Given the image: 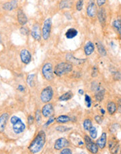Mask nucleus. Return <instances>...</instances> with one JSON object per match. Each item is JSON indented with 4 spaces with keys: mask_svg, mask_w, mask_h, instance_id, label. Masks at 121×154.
<instances>
[{
    "mask_svg": "<svg viewBox=\"0 0 121 154\" xmlns=\"http://www.w3.org/2000/svg\"><path fill=\"white\" fill-rule=\"evenodd\" d=\"M46 142V134L43 130H40L29 146V150L31 153H39L44 148Z\"/></svg>",
    "mask_w": 121,
    "mask_h": 154,
    "instance_id": "f257e3e1",
    "label": "nucleus"
},
{
    "mask_svg": "<svg viewBox=\"0 0 121 154\" xmlns=\"http://www.w3.org/2000/svg\"><path fill=\"white\" fill-rule=\"evenodd\" d=\"M10 123H11L13 130L15 134H22L26 129L25 124L23 123L20 118L16 116H13L10 118Z\"/></svg>",
    "mask_w": 121,
    "mask_h": 154,
    "instance_id": "f03ea898",
    "label": "nucleus"
},
{
    "mask_svg": "<svg viewBox=\"0 0 121 154\" xmlns=\"http://www.w3.org/2000/svg\"><path fill=\"white\" fill-rule=\"evenodd\" d=\"M73 70V65L71 63H61L55 66L54 73L58 76H61L69 73Z\"/></svg>",
    "mask_w": 121,
    "mask_h": 154,
    "instance_id": "7ed1b4c3",
    "label": "nucleus"
},
{
    "mask_svg": "<svg viewBox=\"0 0 121 154\" xmlns=\"http://www.w3.org/2000/svg\"><path fill=\"white\" fill-rule=\"evenodd\" d=\"M52 18H48L44 21L42 28V37L44 40H48L50 37L51 29H52Z\"/></svg>",
    "mask_w": 121,
    "mask_h": 154,
    "instance_id": "20e7f679",
    "label": "nucleus"
},
{
    "mask_svg": "<svg viewBox=\"0 0 121 154\" xmlns=\"http://www.w3.org/2000/svg\"><path fill=\"white\" fill-rule=\"evenodd\" d=\"M53 95H54V91L52 87H46L40 93V100L43 103H48L52 100Z\"/></svg>",
    "mask_w": 121,
    "mask_h": 154,
    "instance_id": "39448f33",
    "label": "nucleus"
},
{
    "mask_svg": "<svg viewBox=\"0 0 121 154\" xmlns=\"http://www.w3.org/2000/svg\"><path fill=\"white\" fill-rule=\"evenodd\" d=\"M42 74L44 78L48 81H52L54 78L53 66L51 63H47L42 66Z\"/></svg>",
    "mask_w": 121,
    "mask_h": 154,
    "instance_id": "423d86ee",
    "label": "nucleus"
},
{
    "mask_svg": "<svg viewBox=\"0 0 121 154\" xmlns=\"http://www.w3.org/2000/svg\"><path fill=\"white\" fill-rule=\"evenodd\" d=\"M84 143L86 144L87 149L92 153H97L98 152V146L96 144H95L93 142L92 138L90 137L89 136L86 135L84 137Z\"/></svg>",
    "mask_w": 121,
    "mask_h": 154,
    "instance_id": "0eeeda50",
    "label": "nucleus"
},
{
    "mask_svg": "<svg viewBox=\"0 0 121 154\" xmlns=\"http://www.w3.org/2000/svg\"><path fill=\"white\" fill-rule=\"evenodd\" d=\"M70 141L75 146H82L84 144L83 139L77 132H73L70 135Z\"/></svg>",
    "mask_w": 121,
    "mask_h": 154,
    "instance_id": "6e6552de",
    "label": "nucleus"
},
{
    "mask_svg": "<svg viewBox=\"0 0 121 154\" xmlns=\"http://www.w3.org/2000/svg\"><path fill=\"white\" fill-rule=\"evenodd\" d=\"M86 13L90 18H95L97 15V6L93 0H90V2H88V6L86 8Z\"/></svg>",
    "mask_w": 121,
    "mask_h": 154,
    "instance_id": "1a4fd4ad",
    "label": "nucleus"
},
{
    "mask_svg": "<svg viewBox=\"0 0 121 154\" xmlns=\"http://www.w3.org/2000/svg\"><path fill=\"white\" fill-rule=\"evenodd\" d=\"M54 109L53 104L48 102V103H47L45 105H44L43 107L42 108L41 113L44 117L50 118L54 114Z\"/></svg>",
    "mask_w": 121,
    "mask_h": 154,
    "instance_id": "9d476101",
    "label": "nucleus"
},
{
    "mask_svg": "<svg viewBox=\"0 0 121 154\" xmlns=\"http://www.w3.org/2000/svg\"><path fill=\"white\" fill-rule=\"evenodd\" d=\"M20 56L21 61L24 64H25V65H28L31 60V54L29 52V51L27 50V49H22L20 51Z\"/></svg>",
    "mask_w": 121,
    "mask_h": 154,
    "instance_id": "9b49d317",
    "label": "nucleus"
},
{
    "mask_svg": "<svg viewBox=\"0 0 121 154\" xmlns=\"http://www.w3.org/2000/svg\"><path fill=\"white\" fill-rule=\"evenodd\" d=\"M70 145L69 141L66 140L65 138H59L56 140V142L54 143V149L56 150H61L68 147Z\"/></svg>",
    "mask_w": 121,
    "mask_h": 154,
    "instance_id": "f8f14e48",
    "label": "nucleus"
},
{
    "mask_svg": "<svg viewBox=\"0 0 121 154\" xmlns=\"http://www.w3.org/2000/svg\"><path fill=\"white\" fill-rule=\"evenodd\" d=\"M31 36L36 41H40L42 37V30L40 29V25L39 24H34L31 29Z\"/></svg>",
    "mask_w": 121,
    "mask_h": 154,
    "instance_id": "ddd939ff",
    "label": "nucleus"
},
{
    "mask_svg": "<svg viewBox=\"0 0 121 154\" xmlns=\"http://www.w3.org/2000/svg\"><path fill=\"white\" fill-rule=\"evenodd\" d=\"M8 119H9V114L8 113H4L0 116V133L5 130Z\"/></svg>",
    "mask_w": 121,
    "mask_h": 154,
    "instance_id": "4468645a",
    "label": "nucleus"
},
{
    "mask_svg": "<svg viewBox=\"0 0 121 154\" xmlns=\"http://www.w3.org/2000/svg\"><path fill=\"white\" fill-rule=\"evenodd\" d=\"M17 16H18V21L19 24L20 25H25L27 23L28 21V18L26 16V14H24V11L22 9H18V13H17Z\"/></svg>",
    "mask_w": 121,
    "mask_h": 154,
    "instance_id": "2eb2a0df",
    "label": "nucleus"
},
{
    "mask_svg": "<svg viewBox=\"0 0 121 154\" xmlns=\"http://www.w3.org/2000/svg\"><path fill=\"white\" fill-rule=\"evenodd\" d=\"M17 6H18V0H12L3 4V8L7 11L14 10L17 8Z\"/></svg>",
    "mask_w": 121,
    "mask_h": 154,
    "instance_id": "dca6fc26",
    "label": "nucleus"
},
{
    "mask_svg": "<svg viewBox=\"0 0 121 154\" xmlns=\"http://www.w3.org/2000/svg\"><path fill=\"white\" fill-rule=\"evenodd\" d=\"M97 18H98L99 22L102 25H105L106 20H107V15H106V11L103 8H99V10L97 13Z\"/></svg>",
    "mask_w": 121,
    "mask_h": 154,
    "instance_id": "f3484780",
    "label": "nucleus"
},
{
    "mask_svg": "<svg viewBox=\"0 0 121 154\" xmlns=\"http://www.w3.org/2000/svg\"><path fill=\"white\" fill-rule=\"evenodd\" d=\"M96 144L98 146V148L100 149H103L104 148H105L106 144H107V134L105 132H103L100 136V137L97 140Z\"/></svg>",
    "mask_w": 121,
    "mask_h": 154,
    "instance_id": "a211bd4d",
    "label": "nucleus"
},
{
    "mask_svg": "<svg viewBox=\"0 0 121 154\" xmlns=\"http://www.w3.org/2000/svg\"><path fill=\"white\" fill-rule=\"evenodd\" d=\"M65 58L68 62H70L71 63H73L75 65H80V64H82L84 63V61L86 60H83V59H78L76 58V57L74 56L72 54H67L66 56H65Z\"/></svg>",
    "mask_w": 121,
    "mask_h": 154,
    "instance_id": "6ab92c4d",
    "label": "nucleus"
},
{
    "mask_svg": "<svg viewBox=\"0 0 121 154\" xmlns=\"http://www.w3.org/2000/svg\"><path fill=\"white\" fill-rule=\"evenodd\" d=\"M95 51V46L91 42H87L84 46V52L86 55H91Z\"/></svg>",
    "mask_w": 121,
    "mask_h": 154,
    "instance_id": "aec40b11",
    "label": "nucleus"
},
{
    "mask_svg": "<svg viewBox=\"0 0 121 154\" xmlns=\"http://www.w3.org/2000/svg\"><path fill=\"white\" fill-rule=\"evenodd\" d=\"M78 35V31L75 28H70L67 30L66 32H65V37L68 39H71V38H75L76 36Z\"/></svg>",
    "mask_w": 121,
    "mask_h": 154,
    "instance_id": "412c9836",
    "label": "nucleus"
},
{
    "mask_svg": "<svg viewBox=\"0 0 121 154\" xmlns=\"http://www.w3.org/2000/svg\"><path fill=\"white\" fill-rule=\"evenodd\" d=\"M73 5V2L72 0H61L59 4V8L61 9H64V8H70L72 7Z\"/></svg>",
    "mask_w": 121,
    "mask_h": 154,
    "instance_id": "4be33fe9",
    "label": "nucleus"
},
{
    "mask_svg": "<svg viewBox=\"0 0 121 154\" xmlns=\"http://www.w3.org/2000/svg\"><path fill=\"white\" fill-rule=\"evenodd\" d=\"M107 108L108 112H109V114L110 115L115 114L116 110H117V106H116V103H114V102H109V103L107 104Z\"/></svg>",
    "mask_w": 121,
    "mask_h": 154,
    "instance_id": "5701e85b",
    "label": "nucleus"
},
{
    "mask_svg": "<svg viewBox=\"0 0 121 154\" xmlns=\"http://www.w3.org/2000/svg\"><path fill=\"white\" fill-rule=\"evenodd\" d=\"M71 121V118L65 115L59 116H58L56 119V121L58 123H65Z\"/></svg>",
    "mask_w": 121,
    "mask_h": 154,
    "instance_id": "b1692460",
    "label": "nucleus"
},
{
    "mask_svg": "<svg viewBox=\"0 0 121 154\" xmlns=\"http://www.w3.org/2000/svg\"><path fill=\"white\" fill-rule=\"evenodd\" d=\"M73 97V93H72V92L69 91V92H67V93H65L64 94H63V95H61V97H59V100H60V101L65 102V101H68V100H71Z\"/></svg>",
    "mask_w": 121,
    "mask_h": 154,
    "instance_id": "393cba45",
    "label": "nucleus"
},
{
    "mask_svg": "<svg viewBox=\"0 0 121 154\" xmlns=\"http://www.w3.org/2000/svg\"><path fill=\"white\" fill-rule=\"evenodd\" d=\"M97 51H98L99 54L101 55V56L105 57L107 55V51L102 44L101 43H97Z\"/></svg>",
    "mask_w": 121,
    "mask_h": 154,
    "instance_id": "a878e982",
    "label": "nucleus"
},
{
    "mask_svg": "<svg viewBox=\"0 0 121 154\" xmlns=\"http://www.w3.org/2000/svg\"><path fill=\"white\" fill-rule=\"evenodd\" d=\"M105 90H101V91H99L95 95V100H97V102H101L104 99V97H105Z\"/></svg>",
    "mask_w": 121,
    "mask_h": 154,
    "instance_id": "bb28decb",
    "label": "nucleus"
},
{
    "mask_svg": "<svg viewBox=\"0 0 121 154\" xmlns=\"http://www.w3.org/2000/svg\"><path fill=\"white\" fill-rule=\"evenodd\" d=\"M83 126H84V128L85 130H86V131H89V130H90L91 127L93 126L92 121L88 119H85L84 121V123H83Z\"/></svg>",
    "mask_w": 121,
    "mask_h": 154,
    "instance_id": "cd10ccee",
    "label": "nucleus"
},
{
    "mask_svg": "<svg viewBox=\"0 0 121 154\" xmlns=\"http://www.w3.org/2000/svg\"><path fill=\"white\" fill-rule=\"evenodd\" d=\"M34 79H35V74H29L27 79V82L31 88L34 86Z\"/></svg>",
    "mask_w": 121,
    "mask_h": 154,
    "instance_id": "c85d7f7f",
    "label": "nucleus"
},
{
    "mask_svg": "<svg viewBox=\"0 0 121 154\" xmlns=\"http://www.w3.org/2000/svg\"><path fill=\"white\" fill-rule=\"evenodd\" d=\"M89 134H90V137L93 139V140L96 139L97 136V128L94 127V126H92L91 129L89 130Z\"/></svg>",
    "mask_w": 121,
    "mask_h": 154,
    "instance_id": "c756f323",
    "label": "nucleus"
},
{
    "mask_svg": "<svg viewBox=\"0 0 121 154\" xmlns=\"http://www.w3.org/2000/svg\"><path fill=\"white\" fill-rule=\"evenodd\" d=\"M113 26L116 29V31L121 35V20H116L113 23Z\"/></svg>",
    "mask_w": 121,
    "mask_h": 154,
    "instance_id": "7c9ffc66",
    "label": "nucleus"
},
{
    "mask_svg": "<svg viewBox=\"0 0 121 154\" xmlns=\"http://www.w3.org/2000/svg\"><path fill=\"white\" fill-rule=\"evenodd\" d=\"M83 6H84V0H78L76 4V9L78 11H81L82 10Z\"/></svg>",
    "mask_w": 121,
    "mask_h": 154,
    "instance_id": "2f4dec72",
    "label": "nucleus"
},
{
    "mask_svg": "<svg viewBox=\"0 0 121 154\" xmlns=\"http://www.w3.org/2000/svg\"><path fill=\"white\" fill-rule=\"evenodd\" d=\"M36 121L38 124H40V122H41V115H40V112L39 109H37L36 112Z\"/></svg>",
    "mask_w": 121,
    "mask_h": 154,
    "instance_id": "473e14b6",
    "label": "nucleus"
},
{
    "mask_svg": "<svg viewBox=\"0 0 121 154\" xmlns=\"http://www.w3.org/2000/svg\"><path fill=\"white\" fill-rule=\"evenodd\" d=\"M71 128H68L67 127H65V126H63V125H59L58 127L56 128V130L57 131H59V132H66L68 130H69Z\"/></svg>",
    "mask_w": 121,
    "mask_h": 154,
    "instance_id": "72a5a7b5",
    "label": "nucleus"
},
{
    "mask_svg": "<svg viewBox=\"0 0 121 154\" xmlns=\"http://www.w3.org/2000/svg\"><path fill=\"white\" fill-rule=\"evenodd\" d=\"M85 101H86L87 107H91V99L90 97V96H88V95H85Z\"/></svg>",
    "mask_w": 121,
    "mask_h": 154,
    "instance_id": "f704fd0d",
    "label": "nucleus"
},
{
    "mask_svg": "<svg viewBox=\"0 0 121 154\" xmlns=\"http://www.w3.org/2000/svg\"><path fill=\"white\" fill-rule=\"evenodd\" d=\"M61 154H72L73 153V152H72V151L71 150V149H68L65 147V148L62 149V151H61Z\"/></svg>",
    "mask_w": 121,
    "mask_h": 154,
    "instance_id": "c9c22d12",
    "label": "nucleus"
},
{
    "mask_svg": "<svg viewBox=\"0 0 121 154\" xmlns=\"http://www.w3.org/2000/svg\"><path fill=\"white\" fill-rule=\"evenodd\" d=\"M54 121H55V118L54 116H50V119H49V120L48 121V122H47V123H45V126L50 125V124H52Z\"/></svg>",
    "mask_w": 121,
    "mask_h": 154,
    "instance_id": "e433bc0d",
    "label": "nucleus"
},
{
    "mask_svg": "<svg viewBox=\"0 0 121 154\" xmlns=\"http://www.w3.org/2000/svg\"><path fill=\"white\" fill-rule=\"evenodd\" d=\"M95 121H96L97 123L99 124V125L102 123V121H103L102 118L101 116H95Z\"/></svg>",
    "mask_w": 121,
    "mask_h": 154,
    "instance_id": "4c0bfd02",
    "label": "nucleus"
},
{
    "mask_svg": "<svg viewBox=\"0 0 121 154\" xmlns=\"http://www.w3.org/2000/svg\"><path fill=\"white\" fill-rule=\"evenodd\" d=\"M97 74H98V70H97V67H93L92 74H91V75H92L93 77H96L97 76Z\"/></svg>",
    "mask_w": 121,
    "mask_h": 154,
    "instance_id": "58836bf2",
    "label": "nucleus"
},
{
    "mask_svg": "<svg viewBox=\"0 0 121 154\" xmlns=\"http://www.w3.org/2000/svg\"><path fill=\"white\" fill-rule=\"evenodd\" d=\"M20 32L22 33V35H28L29 31H28V29H27V27H21V28H20Z\"/></svg>",
    "mask_w": 121,
    "mask_h": 154,
    "instance_id": "ea45409f",
    "label": "nucleus"
},
{
    "mask_svg": "<svg viewBox=\"0 0 121 154\" xmlns=\"http://www.w3.org/2000/svg\"><path fill=\"white\" fill-rule=\"evenodd\" d=\"M106 0H96L97 5L98 6H102L105 4Z\"/></svg>",
    "mask_w": 121,
    "mask_h": 154,
    "instance_id": "a19ab883",
    "label": "nucleus"
},
{
    "mask_svg": "<svg viewBox=\"0 0 121 154\" xmlns=\"http://www.w3.org/2000/svg\"><path fill=\"white\" fill-rule=\"evenodd\" d=\"M99 85L97 84L96 82L92 83V91H95V90H99Z\"/></svg>",
    "mask_w": 121,
    "mask_h": 154,
    "instance_id": "79ce46f5",
    "label": "nucleus"
},
{
    "mask_svg": "<svg viewBox=\"0 0 121 154\" xmlns=\"http://www.w3.org/2000/svg\"><path fill=\"white\" fill-rule=\"evenodd\" d=\"M114 79L116 80H121V72H116L114 74Z\"/></svg>",
    "mask_w": 121,
    "mask_h": 154,
    "instance_id": "37998d69",
    "label": "nucleus"
},
{
    "mask_svg": "<svg viewBox=\"0 0 121 154\" xmlns=\"http://www.w3.org/2000/svg\"><path fill=\"white\" fill-rule=\"evenodd\" d=\"M33 121H34V118H33L32 116H29L28 117V123L29 125H31V124H33Z\"/></svg>",
    "mask_w": 121,
    "mask_h": 154,
    "instance_id": "c03bdc74",
    "label": "nucleus"
},
{
    "mask_svg": "<svg viewBox=\"0 0 121 154\" xmlns=\"http://www.w3.org/2000/svg\"><path fill=\"white\" fill-rule=\"evenodd\" d=\"M118 113H121V99L118 100V107H117Z\"/></svg>",
    "mask_w": 121,
    "mask_h": 154,
    "instance_id": "a18cd8bd",
    "label": "nucleus"
},
{
    "mask_svg": "<svg viewBox=\"0 0 121 154\" xmlns=\"http://www.w3.org/2000/svg\"><path fill=\"white\" fill-rule=\"evenodd\" d=\"M18 91H20V92H24V88L23 87L22 85H19L18 87Z\"/></svg>",
    "mask_w": 121,
    "mask_h": 154,
    "instance_id": "49530a36",
    "label": "nucleus"
},
{
    "mask_svg": "<svg viewBox=\"0 0 121 154\" xmlns=\"http://www.w3.org/2000/svg\"><path fill=\"white\" fill-rule=\"evenodd\" d=\"M79 93L80 94V95H83V94H84V91H83V90H82V89L79 90Z\"/></svg>",
    "mask_w": 121,
    "mask_h": 154,
    "instance_id": "de8ad7c7",
    "label": "nucleus"
},
{
    "mask_svg": "<svg viewBox=\"0 0 121 154\" xmlns=\"http://www.w3.org/2000/svg\"><path fill=\"white\" fill-rule=\"evenodd\" d=\"M101 112L102 114H105V111H104V109H101Z\"/></svg>",
    "mask_w": 121,
    "mask_h": 154,
    "instance_id": "09e8293b",
    "label": "nucleus"
},
{
    "mask_svg": "<svg viewBox=\"0 0 121 154\" xmlns=\"http://www.w3.org/2000/svg\"><path fill=\"white\" fill-rule=\"evenodd\" d=\"M120 153H121V149H120Z\"/></svg>",
    "mask_w": 121,
    "mask_h": 154,
    "instance_id": "8fccbe9b",
    "label": "nucleus"
},
{
    "mask_svg": "<svg viewBox=\"0 0 121 154\" xmlns=\"http://www.w3.org/2000/svg\"><path fill=\"white\" fill-rule=\"evenodd\" d=\"M0 95H1V93H0Z\"/></svg>",
    "mask_w": 121,
    "mask_h": 154,
    "instance_id": "3c124183",
    "label": "nucleus"
}]
</instances>
